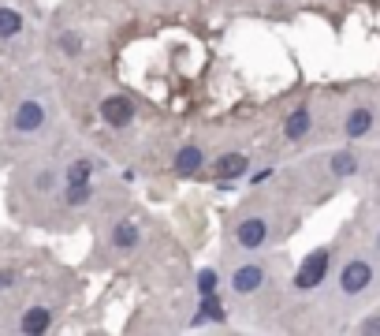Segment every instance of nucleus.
<instances>
[{
  "mask_svg": "<svg viewBox=\"0 0 380 336\" xmlns=\"http://www.w3.org/2000/svg\"><path fill=\"white\" fill-rule=\"evenodd\" d=\"M49 322H52V314L45 310V306H30V310L23 314V333H30V336H38L49 329Z\"/></svg>",
  "mask_w": 380,
  "mask_h": 336,
  "instance_id": "obj_8",
  "label": "nucleus"
},
{
  "mask_svg": "<svg viewBox=\"0 0 380 336\" xmlns=\"http://www.w3.org/2000/svg\"><path fill=\"white\" fill-rule=\"evenodd\" d=\"M90 172H94L90 161H75V165L68 168V184H90Z\"/></svg>",
  "mask_w": 380,
  "mask_h": 336,
  "instance_id": "obj_17",
  "label": "nucleus"
},
{
  "mask_svg": "<svg viewBox=\"0 0 380 336\" xmlns=\"http://www.w3.org/2000/svg\"><path fill=\"white\" fill-rule=\"evenodd\" d=\"M250 161L243 157V153H224V157L217 161V176L220 179H231V176H243Z\"/></svg>",
  "mask_w": 380,
  "mask_h": 336,
  "instance_id": "obj_9",
  "label": "nucleus"
},
{
  "mask_svg": "<svg viewBox=\"0 0 380 336\" xmlns=\"http://www.w3.org/2000/svg\"><path fill=\"white\" fill-rule=\"evenodd\" d=\"M198 288H201V295H217V273H212V269H201Z\"/></svg>",
  "mask_w": 380,
  "mask_h": 336,
  "instance_id": "obj_19",
  "label": "nucleus"
},
{
  "mask_svg": "<svg viewBox=\"0 0 380 336\" xmlns=\"http://www.w3.org/2000/svg\"><path fill=\"white\" fill-rule=\"evenodd\" d=\"M101 120H105L108 127H127V123L134 120V105H131V97H123V94L105 97V101H101Z\"/></svg>",
  "mask_w": 380,
  "mask_h": 336,
  "instance_id": "obj_3",
  "label": "nucleus"
},
{
  "mask_svg": "<svg viewBox=\"0 0 380 336\" xmlns=\"http://www.w3.org/2000/svg\"><path fill=\"white\" fill-rule=\"evenodd\" d=\"M41 123H45V108H41V101H23L19 108H15V116H12V127H15L19 135L41 131Z\"/></svg>",
  "mask_w": 380,
  "mask_h": 336,
  "instance_id": "obj_5",
  "label": "nucleus"
},
{
  "mask_svg": "<svg viewBox=\"0 0 380 336\" xmlns=\"http://www.w3.org/2000/svg\"><path fill=\"white\" fill-rule=\"evenodd\" d=\"M261 284H265V269H261V266H239V269H235V277H231V288H235L239 295L257 292Z\"/></svg>",
  "mask_w": 380,
  "mask_h": 336,
  "instance_id": "obj_6",
  "label": "nucleus"
},
{
  "mask_svg": "<svg viewBox=\"0 0 380 336\" xmlns=\"http://www.w3.org/2000/svg\"><path fill=\"white\" fill-rule=\"evenodd\" d=\"M60 49L68 52V57H79V52H82V38H79V34H60Z\"/></svg>",
  "mask_w": 380,
  "mask_h": 336,
  "instance_id": "obj_18",
  "label": "nucleus"
},
{
  "mask_svg": "<svg viewBox=\"0 0 380 336\" xmlns=\"http://www.w3.org/2000/svg\"><path fill=\"white\" fill-rule=\"evenodd\" d=\"M201 165H206V153H201L198 146H183L179 153H175V172H183V176L198 172Z\"/></svg>",
  "mask_w": 380,
  "mask_h": 336,
  "instance_id": "obj_7",
  "label": "nucleus"
},
{
  "mask_svg": "<svg viewBox=\"0 0 380 336\" xmlns=\"http://www.w3.org/2000/svg\"><path fill=\"white\" fill-rule=\"evenodd\" d=\"M235 239H239V247L257 250V247H261V243L268 239L265 217H246V221H239V224H235Z\"/></svg>",
  "mask_w": 380,
  "mask_h": 336,
  "instance_id": "obj_4",
  "label": "nucleus"
},
{
  "mask_svg": "<svg viewBox=\"0 0 380 336\" xmlns=\"http://www.w3.org/2000/svg\"><path fill=\"white\" fill-rule=\"evenodd\" d=\"M354 172H358V157H354V153H347V150H343V153H332V176H354Z\"/></svg>",
  "mask_w": 380,
  "mask_h": 336,
  "instance_id": "obj_14",
  "label": "nucleus"
},
{
  "mask_svg": "<svg viewBox=\"0 0 380 336\" xmlns=\"http://www.w3.org/2000/svg\"><path fill=\"white\" fill-rule=\"evenodd\" d=\"M369 127H373V108H354V112L347 116V135L350 139H361Z\"/></svg>",
  "mask_w": 380,
  "mask_h": 336,
  "instance_id": "obj_11",
  "label": "nucleus"
},
{
  "mask_svg": "<svg viewBox=\"0 0 380 336\" xmlns=\"http://www.w3.org/2000/svg\"><path fill=\"white\" fill-rule=\"evenodd\" d=\"M310 131V108H294L291 116H287V123H283V135L287 139H302V135Z\"/></svg>",
  "mask_w": 380,
  "mask_h": 336,
  "instance_id": "obj_10",
  "label": "nucleus"
},
{
  "mask_svg": "<svg viewBox=\"0 0 380 336\" xmlns=\"http://www.w3.org/2000/svg\"><path fill=\"white\" fill-rule=\"evenodd\" d=\"M23 30V15L15 8H0V38H15Z\"/></svg>",
  "mask_w": 380,
  "mask_h": 336,
  "instance_id": "obj_13",
  "label": "nucleus"
},
{
  "mask_svg": "<svg viewBox=\"0 0 380 336\" xmlns=\"http://www.w3.org/2000/svg\"><path fill=\"white\" fill-rule=\"evenodd\" d=\"M198 322H224V306L217 303V295H201V306H198Z\"/></svg>",
  "mask_w": 380,
  "mask_h": 336,
  "instance_id": "obj_15",
  "label": "nucleus"
},
{
  "mask_svg": "<svg viewBox=\"0 0 380 336\" xmlns=\"http://www.w3.org/2000/svg\"><path fill=\"white\" fill-rule=\"evenodd\" d=\"M328 266H332V254L324 250V247L310 250V254H306V261L299 266V273H294V288H299V292H313L317 284H324Z\"/></svg>",
  "mask_w": 380,
  "mask_h": 336,
  "instance_id": "obj_1",
  "label": "nucleus"
},
{
  "mask_svg": "<svg viewBox=\"0 0 380 336\" xmlns=\"http://www.w3.org/2000/svg\"><path fill=\"white\" fill-rule=\"evenodd\" d=\"M12 280H15V273H8V269H0V292H4V288L12 284Z\"/></svg>",
  "mask_w": 380,
  "mask_h": 336,
  "instance_id": "obj_21",
  "label": "nucleus"
},
{
  "mask_svg": "<svg viewBox=\"0 0 380 336\" xmlns=\"http://www.w3.org/2000/svg\"><path fill=\"white\" fill-rule=\"evenodd\" d=\"M361 333H380V317H369V322L361 325Z\"/></svg>",
  "mask_w": 380,
  "mask_h": 336,
  "instance_id": "obj_20",
  "label": "nucleus"
},
{
  "mask_svg": "<svg viewBox=\"0 0 380 336\" xmlns=\"http://www.w3.org/2000/svg\"><path fill=\"white\" fill-rule=\"evenodd\" d=\"M90 184H68V206H86L90 202Z\"/></svg>",
  "mask_w": 380,
  "mask_h": 336,
  "instance_id": "obj_16",
  "label": "nucleus"
},
{
  "mask_svg": "<svg viewBox=\"0 0 380 336\" xmlns=\"http://www.w3.org/2000/svg\"><path fill=\"white\" fill-rule=\"evenodd\" d=\"M377 247H380V235H377Z\"/></svg>",
  "mask_w": 380,
  "mask_h": 336,
  "instance_id": "obj_22",
  "label": "nucleus"
},
{
  "mask_svg": "<svg viewBox=\"0 0 380 336\" xmlns=\"http://www.w3.org/2000/svg\"><path fill=\"white\" fill-rule=\"evenodd\" d=\"M112 243H116L119 250L138 247V224H134V221H119L116 228H112Z\"/></svg>",
  "mask_w": 380,
  "mask_h": 336,
  "instance_id": "obj_12",
  "label": "nucleus"
},
{
  "mask_svg": "<svg viewBox=\"0 0 380 336\" xmlns=\"http://www.w3.org/2000/svg\"><path fill=\"white\" fill-rule=\"evenodd\" d=\"M369 284H373V266L361 261V258H350L347 266H343V273H339L343 295H358V292H366Z\"/></svg>",
  "mask_w": 380,
  "mask_h": 336,
  "instance_id": "obj_2",
  "label": "nucleus"
}]
</instances>
